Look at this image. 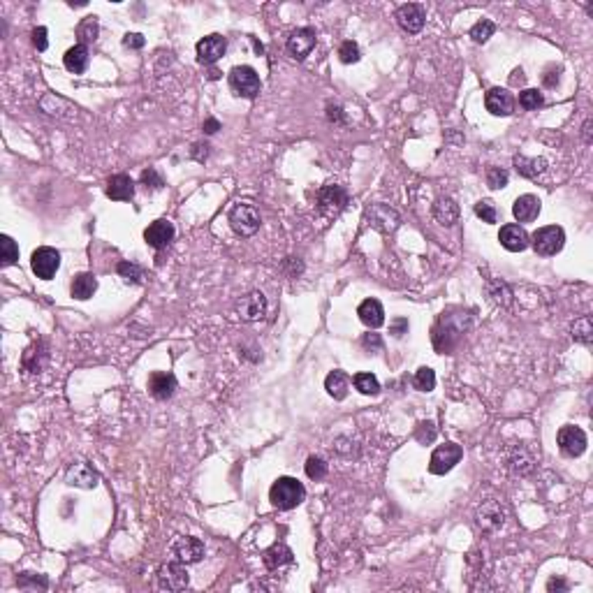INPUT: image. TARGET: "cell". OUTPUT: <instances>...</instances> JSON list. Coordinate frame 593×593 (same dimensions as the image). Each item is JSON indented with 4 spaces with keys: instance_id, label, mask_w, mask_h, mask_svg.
Masks as SVG:
<instances>
[{
    "instance_id": "6da1fadb",
    "label": "cell",
    "mask_w": 593,
    "mask_h": 593,
    "mask_svg": "<svg viewBox=\"0 0 593 593\" xmlns=\"http://www.w3.org/2000/svg\"><path fill=\"white\" fill-rule=\"evenodd\" d=\"M304 498H306L304 485L297 478H288V475H285V478H278L269 489V500L278 510H292V507H297Z\"/></svg>"
},
{
    "instance_id": "7a4b0ae2",
    "label": "cell",
    "mask_w": 593,
    "mask_h": 593,
    "mask_svg": "<svg viewBox=\"0 0 593 593\" xmlns=\"http://www.w3.org/2000/svg\"><path fill=\"white\" fill-rule=\"evenodd\" d=\"M230 86L237 95L246 97V100H253V97H257L260 90H262V81H260L257 72L251 65H237L230 72Z\"/></svg>"
},
{
    "instance_id": "3957f363",
    "label": "cell",
    "mask_w": 593,
    "mask_h": 593,
    "mask_svg": "<svg viewBox=\"0 0 593 593\" xmlns=\"http://www.w3.org/2000/svg\"><path fill=\"white\" fill-rule=\"evenodd\" d=\"M563 244H565V232H563V227H558V225L540 227V230L533 232V237H531L533 251H536L538 255H545V257L556 255V253L563 249Z\"/></svg>"
},
{
    "instance_id": "277c9868",
    "label": "cell",
    "mask_w": 593,
    "mask_h": 593,
    "mask_svg": "<svg viewBox=\"0 0 593 593\" xmlns=\"http://www.w3.org/2000/svg\"><path fill=\"white\" fill-rule=\"evenodd\" d=\"M461 457H464L461 445H457V443H445V445L434 449L431 459H429V471L434 475H445L459 464Z\"/></svg>"
},
{
    "instance_id": "5b68a950",
    "label": "cell",
    "mask_w": 593,
    "mask_h": 593,
    "mask_svg": "<svg viewBox=\"0 0 593 593\" xmlns=\"http://www.w3.org/2000/svg\"><path fill=\"white\" fill-rule=\"evenodd\" d=\"M260 223H262V220H260V213L255 206H251V204L232 206L230 225L239 237H251V234H255L260 230Z\"/></svg>"
},
{
    "instance_id": "8992f818",
    "label": "cell",
    "mask_w": 593,
    "mask_h": 593,
    "mask_svg": "<svg viewBox=\"0 0 593 593\" xmlns=\"http://www.w3.org/2000/svg\"><path fill=\"white\" fill-rule=\"evenodd\" d=\"M58 266H61V255H58L56 249L42 246V249H37L35 253H32L30 269L37 278H42V281H51V278L56 276Z\"/></svg>"
},
{
    "instance_id": "52a82bcc",
    "label": "cell",
    "mask_w": 593,
    "mask_h": 593,
    "mask_svg": "<svg viewBox=\"0 0 593 593\" xmlns=\"http://www.w3.org/2000/svg\"><path fill=\"white\" fill-rule=\"evenodd\" d=\"M556 443H558V447H561V452L565 454V457H582L584 449H586V434L579 427L565 425V427L558 429Z\"/></svg>"
},
{
    "instance_id": "ba28073f",
    "label": "cell",
    "mask_w": 593,
    "mask_h": 593,
    "mask_svg": "<svg viewBox=\"0 0 593 593\" xmlns=\"http://www.w3.org/2000/svg\"><path fill=\"white\" fill-rule=\"evenodd\" d=\"M191 577H188V570H186V563H165L160 565L158 570V584L160 589H167V591H181L186 589Z\"/></svg>"
},
{
    "instance_id": "9c48e42d",
    "label": "cell",
    "mask_w": 593,
    "mask_h": 593,
    "mask_svg": "<svg viewBox=\"0 0 593 593\" xmlns=\"http://www.w3.org/2000/svg\"><path fill=\"white\" fill-rule=\"evenodd\" d=\"M225 51H227V40L223 35H218V32H213V35L202 37L197 42V61L202 65H213L225 56Z\"/></svg>"
},
{
    "instance_id": "30bf717a",
    "label": "cell",
    "mask_w": 593,
    "mask_h": 593,
    "mask_svg": "<svg viewBox=\"0 0 593 593\" xmlns=\"http://www.w3.org/2000/svg\"><path fill=\"white\" fill-rule=\"evenodd\" d=\"M425 21H427V12L417 3L401 5V8L396 10V23L406 32H410V35H415V32H420L425 28Z\"/></svg>"
},
{
    "instance_id": "8fae6325",
    "label": "cell",
    "mask_w": 593,
    "mask_h": 593,
    "mask_svg": "<svg viewBox=\"0 0 593 593\" xmlns=\"http://www.w3.org/2000/svg\"><path fill=\"white\" fill-rule=\"evenodd\" d=\"M498 241H500V246H503L505 251H510V253H521V251H526L531 246V237L526 234V230L521 225H514V223L500 227Z\"/></svg>"
},
{
    "instance_id": "7c38bea8",
    "label": "cell",
    "mask_w": 593,
    "mask_h": 593,
    "mask_svg": "<svg viewBox=\"0 0 593 593\" xmlns=\"http://www.w3.org/2000/svg\"><path fill=\"white\" fill-rule=\"evenodd\" d=\"M345 204H348V193L341 186H324L318 195V206L324 216H336Z\"/></svg>"
},
{
    "instance_id": "4fadbf2b",
    "label": "cell",
    "mask_w": 593,
    "mask_h": 593,
    "mask_svg": "<svg viewBox=\"0 0 593 593\" xmlns=\"http://www.w3.org/2000/svg\"><path fill=\"white\" fill-rule=\"evenodd\" d=\"M174 556H177V561L181 563H200L202 558H204V543H202L200 538H179L177 543H174L172 547Z\"/></svg>"
},
{
    "instance_id": "5bb4252c",
    "label": "cell",
    "mask_w": 593,
    "mask_h": 593,
    "mask_svg": "<svg viewBox=\"0 0 593 593\" xmlns=\"http://www.w3.org/2000/svg\"><path fill=\"white\" fill-rule=\"evenodd\" d=\"M172 239H174V225L169 223V220H162V218L153 220L144 230V241L155 251L167 249V246L172 244Z\"/></svg>"
},
{
    "instance_id": "9a60e30c",
    "label": "cell",
    "mask_w": 593,
    "mask_h": 593,
    "mask_svg": "<svg viewBox=\"0 0 593 593\" xmlns=\"http://www.w3.org/2000/svg\"><path fill=\"white\" fill-rule=\"evenodd\" d=\"M264 313H266V299L262 292H251V295L241 297L237 302V315L246 322L260 320Z\"/></svg>"
},
{
    "instance_id": "2e32d148",
    "label": "cell",
    "mask_w": 593,
    "mask_h": 593,
    "mask_svg": "<svg viewBox=\"0 0 593 593\" xmlns=\"http://www.w3.org/2000/svg\"><path fill=\"white\" fill-rule=\"evenodd\" d=\"M485 107L492 116H510L514 112V97L505 88H489L485 95Z\"/></svg>"
},
{
    "instance_id": "e0dca14e",
    "label": "cell",
    "mask_w": 593,
    "mask_h": 593,
    "mask_svg": "<svg viewBox=\"0 0 593 593\" xmlns=\"http://www.w3.org/2000/svg\"><path fill=\"white\" fill-rule=\"evenodd\" d=\"M503 521H505V512L496 500H487L485 505L478 507V514H475V524H478V529L482 531H496L503 526Z\"/></svg>"
},
{
    "instance_id": "ac0fdd59",
    "label": "cell",
    "mask_w": 593,
    "mask_h": 593,
    "mask_svg": "<svg viewBox=\"0 0 593 593\" xmlns=\"http://www.w3.org/2000/svg\"><path fill=\"white\" fill-rule=\"evenodd\" d=\"M315 47V30L313 28H297L295 32H290L288 37V51L297 61H302L311 54V49Z\"/></svg>"
},
{
    "instance_id": "d6986e66",
    "label": "cell",
    "mask_w": 593,
    "mask_h": 593,
    "mask_svg": "<svg viewBox=\"0 0 593 593\" xmlns=\"http://www.w3.org/2000/svg\"><path fill=\"white\" fill-rule=\"evenodd\" d=\"M177 389V378L169 371H153L151 378H148V392H151L155 399L165 401L174 394Z\"/></svg>"
},
{
    "instance_id": "ffe728a7",
    "label": "cell",
    "mask_w": 593,
    "mask_h": 593,
    "mask_svg": "<svg viewBox=\"0 0 593 593\" xmlns=\"http://www.w3.org/2000/svg\"><path fill=\"white\" fill-rule=\"evenodd\" d=\"M65 482L70 487H81V489H93L100 482V475L93 471V466L88 464H75L65 475Z\"/></svg>"
},
{
    "instance_id": "44dd1931",
    "label": "cell",
    "mask_w": 593,
    "mask_h": 593,
    "mask_svg": "<svg viewBox=\"0 0 593 593\" xmlns=\"http://www.w3.org/2000/svg\"><path fill=\"white\" fill-rule=\"evenodd\" d=\"M357 315L371 329H378L385 324V309H382V304L378 299H364L360 309H357Z\"/></svg>"
},
{
    "instance_id": "7402d4cb",
    "label": "cell",
    "mask_w": 593,
    "mask_h": 593,
    "mask_svg": "<svg viewBox=\"0 0 593 593\" xmlns=\"http://www.w3.org/2000/svg\"><path fill=\"white\" fill-rule=\"evenodd\" d=\"M540 208L543 206H540V200L536 195H521V197L514 200L512 213L519 223H531V220H536L540 216Z\"/></svg>"
},
{
    "instance_id": "603a6c76",
    "label": "cell",
    "mask_w": 593,
    "mask_h": 593,
    "mask_svg": "<svg viewBox=\"0 0 593 593\" xmlns=\"http://www.w3.org/2000/svg\"><path fill=\"white\" fill-rule=\"evenodd\" d=\"M107 195L116 202H126L135 197V181L128 174H114L107 181Z\"/></svg>"
},
{
    "instance_id": "cb8c5ba5",
    "label": "cell",
    "mask_w": 593,
    "mask_h": 593,
    "mask_svg": "<svg viewBox=\"0 0 593 593\" xmlns=\"http://www.w3.org/2000/svg\"><path fill=\"white\" fill-rule=\"evenodd\" d=\"M369 220H371V225H373L376 230H380V232H394L396 227H399V216H396V213L389 206H382V204H378V206L371 208Z\"/></svg>"
},
{
    "instance_id": "d4e9b609",
    "label": "cell",
    "mask_w": 593,
    "mask_h": 593,
    "mask_svg": "<svg viewBox=\"0 0 593 593\" xmlns=\"http://www.w3.org/2000/svg\"><path fill=\"white\" fill-rule=\"evenodd\" d=\"M47 360H49L47 343L35 341L30 348H26V353H23V369L30 371V373H40L42 367L47 364Z\"/></svg>"
},
{
    "instance_id": "484cf974",
    "label": "cell",
    "mask_w": 593,
    "mask_h": 593,
    "mask_svg": "<svg viewBox=\"0 0 593 593\" xmlns=\"http://www.w3.org/2000/svg\"><path fill=\"white\" fill-rule=\"evenodd\" d=\"M292 561H295L292 550L288 545H283V543L271 545L269 550L264 552V565L269 570H278V568H283V565H290Z\"/></svg>"
},
{
    "instance_id": "4316f807",
    "label": "cell",
    "mask_w": 593,
    "mask_h": 593,
    "mask_svg": "<svg viewBox=\"0 0 593 593\" xmlns=\"http://www.w3.org/2000/svg\"><path fill=\"white\" fill-rule=\"evenodd\" d=\"M88 61H90V56H88V47H86V44H75V47L68 49V54L63 56L65 68H68L70 72H75V75L86 72Z\"/></svg>"
},
{
    "instance_id": "83f0119b",
    "label": "cell",
    "mask_w": 593,
    "mask_h": 593,
    "mask_svg": "<svg viewBox=\"0 0 593 593\" xmlns=\"http://www.w3.org/2000/svg\"><path fill=\"white\" fill-rule=\"evenodd\" d=\"M434 218L438 220L440 225H445V227L454 225V223H457V218H459V206L454 204V200H449V197L436 200V204H434Z\"/></svg>"
},
{
    "instance_id": "f1b7e54d",
    "label": "cell",
    "mask_w": 593,
    "mask_h": 593,
    "mask_svg": "<svg viewBox=\"0 0 593 593\" xmlns=\"http://www.w3.org/2000/svg\"><path fill=\"white\" fill-rule=\"evenodd\" d=\"M348 387H350V378L343 373V371H331L324 380V389H327L329 396H334L336 401H343L348 396Z\"/></svg>"
},
{
    "instance_id": "f546056e",
    "label": "cell",
    "mask_w": 593,
    "mask_h": 593,
    "mask_svg": "<svg viewBox=\"0 0 593 593\" xmlns=\"http://www.w3.org/2000/svg\"><path fill=\"white\" fill-rule=\"evenodd\" d=\"M72 297L75 299H81V302H86V299H90L95 295L97 290V278L93 276V273H79V276H75L72 281Z\"/></svg>"
},
{
    "instance_id": "4dcf8cb0",
    "label": "cell",
    "mask_w": 593,
    "mask_h": 593,
    "mask_svg": "<svg viewBox=\"0 0 593 593\" xmlns=\"http://www.w3.org/2000/svg\"><path fill=\"white\" fill-rule=\"evenodd\" d=\"M514 167L521 177L536 179L547 169V162L543 158H526V155H514Z\"/></svg>"
},
{
    "instance_id": "1f68e13d",
    "label": "cell",
    "mask_w": 593,
    "mask_h": 593,
    "mask_svg": "<svg viewBox=\"0 0 593 593\" xmlns=\"http://www.w3.org/2000/svg\"><path fill=\"white\" fill-rule=\"evenodd\" d=\"M353 382H355V387L367 396H376L380 392V382H378V378L373 373H357L353 378Z\"/></svg>"
},
{
    "instance_id": "d6a6232c",
    "label": "cell",
    "mask_w": 593,
    "mask_h": 593,
    "mask_svg": "<svg viewBox=\"0 0 593 593\" xmlns=\"http://www.w3.org/2000/svg\"><path fill=\"white\" fill-rule=\"evenodd\" d=\"M475 216L482 218V223L487 225H494L498 220V211H496V204L492 200H480L475 204Z\"/></svg>"
},
{
    "instance_id": "836d02e7",
    "label": "cell",
    "mask_w": 593,
    "mask_h": 593,
    "mask_svg": "<svg viewBox=\"0 0 593 593\" xmlns=\"http://www.w3.org/2000/svg\"><path fill=\"white\" fill-rule=\"evenodd\" d=\"M494 32H496V26H494V21H489V19H482V21H478L471 28V37L478 44H485L494 35Z\"/></svg>"
},
{
    "instance_id": "e575fe53",
    "label": "cell",
    "mask_w": 593,
    "mask_h": 593,
    "mask_svg": "<svg viewBox=\"0 0 593 593\" xmlns=\"http://www.w3.org/2000/svg\"><path fill=\"white\" fill-rule=\"evenodd\" d=\"M0 251H3V264H5V266L14 264L17 260H19V246H17V241L12 239V237H8V234H3V237H0Z\"/></svg>"
},
{
    "instance_id": "d590c367",
    "label": "cell",
    "mask_w": 593,
    "mask_h": 593,
    "mask_svg": "<svg viewBox=\"0 0 593 593\" xmlns=\"http://www.w3.org/2000/svg\"><path fill=\"white\" fill-rule=\"evenodd\" d=\"M413 382H415V387L420 389V392H431V389L436 387V373H434V369H429V367L417 369Z\"/></svg>"
},
{
    "instance_id": "8d00e7d4",
    "label": "cell",
    "mask_w": 593,
    "mask_h": 593,
    "mask_svg": "<svg viewBox=\"0 0 593 593\" xmlns=\"http://www.w3.org/2000/svg\"><path fill=\"white\" fill-rule=\"evenodd\" d=\"M77 37H79V44H86V42H95L97 37V21L95 17H86L84 21L79 23V28H77Z\"/></svg>"
},
{
    "instance_id": "74e56055",
    "label": "cell",
    "mask_w": 593,
    "mask_h": 593,
    "mask_svg": "<svg viewBox=\"0 0 593 593\" xmlns=\"http://www.w3.org/2000/svg\"><path fill=\"white\" fill-rule=\"evenodd\" d=\"M591 334H593L591 318L589 315L579 318V320L575 322V327H572V338L579 341V343H591Z\"/></svg>"
},
{
    "instance_id": "f35d334b",
    "label": "cell",
    "mask_w": 593,
    "mask_h": 593,
    "mask_svg": "<svg viewBox=\"0 0 593 593\" xmlns=\"http://www.w3.org/2000/svg\"><path fill=\"white\" fill-rule=\"evenodd\" d=\"M543 102H545V97L536 88H526L519 93V104L524 109H538V107H543Z\"/></svg>"
},
{
    "instance_id": "ab89813d",
    "label": "cell",
    "mask_w": 593,
    "mask_h": 593,
    "mask_svg": "<svg viewBox=\"0 0 593 593\" xmlns=\"http://www.w3.org/2000/svg\"><path fill=\"white\" fill-rule=\"evenodd\" d=\"M360 56H362L360 44L353 42V40L343 42V44H341V49H338V58H341V63H345V65L357 63V61H360Z\"/></svg>"
},
{
    "instance_id": "60d3db41",
    "label": "cell",
    "mask_w": 593,
    "mask_h": 593,
    "mask_svg": "<svg viewBox=\"0 0 593 593\" xmlns=\"http://www.w3.org/2000/svg\"><path fill=\"white\" fill-rule=\"evenodd\" d=\"M306 475L311 480H322L327 475V464L320 457H309L306 459Z\"/></svg>"
},
{
    "instance_id": "b9f144b4",
    "label": "cell",
    "mask_w": 593,
    "mask_h": 593,
    "mask_svg": "<svg viewBox=\"0 0 593 593\" xmlns=\"http://www.w3.org/2000/svg\"><path fill=\"white\" fill-rule=\"evenodd\" d=\"M507 172L500 167H489L487 169V184H489V188H494V191H498V188H505L507 186Z\"/></svg>"
},
{
    "instance_id": "7bdbcfd3",
    "label": "cell",
    "mask_w": 593,
    "mask_h": 593,
    "mask_svg": "<svg viewBox=\"0 0 593 593\" xmlns=\"http://www.w3.org/2000/svg\"><path fill=\"white\" fill-rule=\"evenodd\" d=\"M116 269H119V273H121L123 278H126L128 283H139L142 269H139V266H137L135 262H121L119 266H116Z\"/></svg>"
},
{
    "instance_id": "ee69618b",
    "label": "cell",
    "mask_w": 593,
    "mask_h": 593,
    "mask_svg": "<svg viewBox=\"0 0 593 593\" xmlns=\"http://www.w3.org/2000/svg\"><path fill=\"white\" fill-rule=\"evenodd\" d=\"M142 186H144L146 191H148V188H151V191H160V188L165 186V184H162L160 174L155 172L153 167H148V169H144V172H142Z\"/></svg>"
},
{
    "instance_id": "f6af8a7d",
    "label": "cell",
    "mask_w": 593,
    "mask_h": 593,
    "mask_svg": "<svg viewBox=\"0 0 593 593\" xmlns=\"http://www.w3.org/2000/svg\"><path fill=\"white\" fill-rule=\"evenodd\" d=\"M415 438L420 440L422 445L431 443L436 438V425H434V422H422V425L417 427V431H415Z\"/></svg>"
},
{
    "instance_id": "bcb514c9",
    "label": "cell",
    "mask_w": 593,
    "mask_h": 593,
    "mask_svg": "<svg viewBox=\"0 0 593 593\" xmlns=\"http://www.w3.org/2000/svg\"><path fill=\"white\" fill-rule=\"evenodd\" d=\"M32 44L37 47V51H47L49 47V40H47V28H35L32 30Z\"/></svg>"
},
{
    "instance_id": "7dc6e473",
    "label": "cell",
    "mask_w": 593,
    "mask_h": 593,
    "mask_svg": "<svg viewBox=\"0 0 593 593\" xmlns=\"http://www.w3.org/2000/svg\"><path fill=\"white\" fill-rule=\"evenodd\" d=\"M146 44L144 35H139V32H128L126 37H123V47L128 49H142Z\"/></svg>"
},
{
    "instance_id": "c3c4849f",
    "label": "cell",
    "mask_w": 593,
    "mask_h": 593,
    "mask_svg": "<svg viewBox=\"0 0 593 593\" xmlns=\"http://www.w3.org/2000/svg\"><path fill=\"white\" fill-rule=\"evenodd\" d=\"M389 331H392L396 338H401V336L408 331V320H406V318H399V320H394L392 327H389Z\"/></svg>"
},
{
    "instance_id": "681fc988",
    "label": "cell",
    "mask_w": 593,
    "mask_h": 593,
    "mask_svg": "<svg viewBox=\"0 0 593 593\" xmlns=\"http://www.w3.org/2000/svg\"><path fill=\"white\" fill-rule=\"evenodd\" d=\"M206 155H208V146H206V144H195V146H193V158H195V160L204 162Z\"/></svg>"
},
{
    "instance_id": "f907efd6",
    "label": "cell",
    "mask_w": 593,
    "mask_h": 593,
    "mask_svg": "<svg viewBox=\"0 0 593 593\" xmlns=\"http://www.w3.org/2000/svg\"><path fill=\"white\" fill-rule=\"evenodd\" d=\"M362 343H364V348H371V345H373L376 350H380V348H382L380 336H378V334H367V336H364V341H362Z\"/></svg>"
},
{
    "instance_id": "816d5d0a",
    "label": "cell",
    "mask_w": 593,
    "mask_h": 593,
    "mask_svg": "<svg viewBox=\"0 0 593 593\" xmlns=\"http://www.w3.org/2000/svg\"><path fill=\"white\" fill-rule=\"evenodd\" d=\"M28 579H30V572H23V575L19 577V586H26V584H28ZM32 582H35V584H42L44 589H47V579H44V577H40V579H32Z\"/></svg>"
},
{
    "instance_id": "f5cc1de1",
    "label": "cell",
    "mask_w": 593,
    "mask_h": 593,
    "mask_svg": "<svg viewBox=\"0 0 593 593\" xmlns=\"http://www.w3.org/2000/svg\"><path fill=\"white\" fill-rule=\"evenodd\" d=\"M202 130H204L206 135H213V133H218V130H220V123H218L216 119H208V121L204 123V128H202Z\"/></svg>"
},
{
    "instance_id": "db71d44e",
    "label": "cell",
    "mask_w": 593,
    "mask_h": 593,
    "mask_svg": "<svg viewBox=\"0 0 593 593\" xmlns=\"http://www.w3.org/2000/svg\"><path fill=\"white\" fill-rule=\"evenodd\" d=\"M547 589H550V591H565V589H568V584H565L563 579H550Z\"/></svg>"
},
{
    "instance_id": "11a10c76",
    "label": "cell",
    "mask_w": 593,
    "mask_h": 593,
    "mask_svg": "<svg viewBox=\"0 0 593 593\" xmlns=\"http://www.w3.org/2000/svg\"><path fill=\"white\" fill-rule=\"evenodd\" d=\"M512 75H514V77H512V84H524V72H521V70H514Z\"/></svg>"
}]
</instances>
